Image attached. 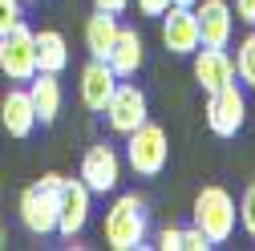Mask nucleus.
<instances>
[{
  "instance_id": "nucleus-1",
  "label": "nucleus",
  "mask_w": 255,
  "mask_h": 251,
  "mask_svg": "<svg viewBox=\"0 0 255 251\" xmlns=\"http://www.w3.org/2000/svg\"><path fill=\"white\" fill-rule=\"evenodd\" d=\"M195 227L219 247L235 235V223H239V207H235V195L227 186H203L195 195Z\"/></svg>"
},
{
  "instance_id": "nucleus-2",
  "label": "nucleus",
  "mask_w": 255,
  "mask_h": 251,
  "mask_svg": "<svg viewBox=\"0 0 255 251\" xmlns=\"http://www.w3.org/2000/svg\"><path fill=\"white\" fill-rule=\"evenodd\" d=\"M150 223H146V203L138 195H118L106 211V243L114 251H138L146 247Z\"/></svg>"
},
{
  "instance_id": "nucleus-3",
  "label": "nucleus",
  "mask_w": 255,
  "mask_h": 251,
  "mask_svg": "<svg viewBox=\"0 0 255 251\" xmlns=\"http://www.w3.org/2000/svg\"><path fill=\"white\" fill-rule=\"evenodd\" d=\"M170 162V142L166 130L154 122H142L138 130L126 134V166H130L138 178H158Z\"/></svg>"
},
{
  "instance_id": "nucleus-4",
  "label": "nucleus",
  "mask_w": 255,
  "mask_h": 251,
  "mask_svg": "<svg viewBox=\"0 0 255 251\" xmlns=\"http://www.w3.org/2000/svg\"><path fill=\"white\" fill-rule=\"evenodd\" d=\"M57 186L61 174H41V182H33L20 195V223L28 235H53L57 231Z\"/></svg>"
},
{
  "instance_id": "nucleus-5",
  "label": "nucleus",
  "mask_w": 255,
  "mask_h": 251,
  "mask_svg": "<svg viewBox=\"0 0 255 251\" xmlns=\"http://www.w3.org/2000/svg\"><path fill=\"white\" fill-rule=\"evenodd\" d=\"M0 73L8 81H33L37 73V33L24 20L0 37Z\"/></svg>"
},
{
  "instance_id": "nucleus-6",
  "label": "nucleus",
  "mask_w": 255,
  "mask_h": 251,
  "mask_svg": "<svg viewBox=\"0 0 255 251\" xmlns=\"http://www.w3.org/2000/svg\"><path fill=\"white\" fill-rule=\"evenodd\" d=\"M106 126L114 134H130V130H138L142 122H150V102H146V93L126 77V81H118L114 85V93H110V102H106Z\"/></svg>"
},
{
  "instance_id": "nucleus-7",
  "label": "nucleus",
  "mask_w": 255,
  "mask_h": 251,
  "mask_svg": "<svg viewBox=\"0 0 255 251\" xmlns=\"http://www.w3.org/2000/svg\"><path fill=\"white\" fill-rule=\"evenodd\" d=\"M207 130L219 134V138H235L243 130V122H247V98H243V89L231 81V85H223L215 93H207Z\"/></svg>"
},
{
  "instance_id": "nucleus-8",
  "label": "nucleus",
  "mask_w": 255,
  "mask_h": 251,
  "mask_svg": "<svg viewBox=\"0 0 255 251\" xmlns=\"http://www.w3.org/2000/svg\"><path fill=\"white\" fill-rule=\"evenodd\" d=\"M89 203H93L89 186L81 178H65V174H61V186H57V231L65 239H73V235L85 231L89 211H93Z\"/></svg>"
},
{
  "instance_id": "nucleus-9",
  "label": "nucleus",
  "mask_w": 255,
  "mask_h": 251,
  "mask_svg": "<svg viewBox=\"0 0 255 251\" xmlns=\"http://www.w3.org/2000/svg\"><path fill=\"white\" fill-rule=\"evenodd\" d=\"M77 178L89 186L93 195H114L118 182H122V154H118L114 146H106V142L89 146V150L81 154V170H77Z\"/></svg>"
},
{
  "instance_id": "nucleus-10",
  "label": "nucleus",
  "mask_w": 255,
  "mask_h": 251,
  "mask_svg": "<svg viewBox=\"0 0 255 251\" xmlns=\"http://www.w3.org/2000/svg\"><path fill=\"white\" fill-rule=\"evenodd\" d=\"M195 20H199V41L211 49H227L235 33V8L227 0H195Z\"/></svg>"
},
{
  "instance_id": "nucleus-11",
  "label": "nucleus",
  "mask_w": 255,
  "mask_h": 251,
  "mask_svg": "<svg viewBox=\"0 0 255 251\" xmlns=\"http://www.w3.org/2000/svg\"><path fill=\"white\" fill-rule=\"evenodd\" d=\"M190 73H195L199 89L203 93H215L223 85L235 81V61L227 49H211V45H199L195 53H190Z\"/></svg>"
},
{
  "instance_id": "nucleus-12",
  "label": "nucleus",
  "mask_w": 255,
  "mask_h": 251,
  "mask_svg": "<svg viewBox=\"0 0 255 251\" xmlns=\"http://www.w3.org/2000/svg\"><path fill=\"white\" fill-rule=\"evenodd\" d=\"M162 45L166 53L174 57H190L203 41H199V20H195V8L186 4H170L162 12Z\"/></svg>"
},
{
  "instance_id": "nucleus-13",
  "label": "nucleus",
  "mask_w": 255,
  "mask_h": 251,
  "mask_svg": "<svg viewBox=\"0 0 255 251\" xmlns=\"http://www.w3.org/2000/svg\"><path fill=\"white\" fill-rule=\"evenodd\" d=\"M114 85H118V73L110 69V61H102V57H89V65L81 69V106L89 110V114H102L106 110V102H110V93H114Z\"/></svg>"
},
{
  "instance_id": "nucleus-14",
  "label": "nucleus",
  "mask_w": 255,
  "mask_h": 251,
  "mask_svg": "<svg viewBox=\"0 0 255 251\" xmlns=\"http://www.w3.org/2000/svg\"><path fill=\"white\" fill-rule=\"evenodd\" d=\"M110 69L118 73V81H126V77H138V69H142V61H146V45H142V37H138V28H130V24H122L118 28V37H114V49H110Z\"/></svg>"
},
{
  "instance_id": "nucleus-15",
  "label": "nucleus",
  "mask_w": 255,
  "mask_h": 251,
  "mask_svg": "<svg viewBox=\"0 0 255 251\" xmlns=\"http://www.w3.org/2000/svg\"><path fill=\"white\" fill-rule=\"evenodd\" d=\"M0 122H4L8 138H28L37 130V114H33V98H28V85H16L4 93L0 102Z\"/></svg>"
},
{
  "instance_id": "nucleus-16",
  "label": "nucleus",
  "mask_w": 255,
  "mask_h": 251,
  "mask_svg": "<svg viewBox=\"0 0 255 251\" xmlns=\"http://www.w3.org/2000/svg\"><path fill=\"white\" fill-rule=\"evenodd\" d=\"M28 98H33V114L41 126H53L61 106H65V93H61V81L57 73H33V81H28Z\"/></svg>"
},
{
  "instance_id": "nucleus-17",
  "label": "nucleus",
  "mask_w": 255,
  "mask_h": 251,
  "mask_svg": "<svg viewBox=\"0 0 255 251\" xmlns=\"http://www.w3.org/2000/svg\"><path fill=\"white\" fill-rule=\"evenodd\" d=\"M118 12H106V8H93V16L85 20V49H89V57H110V49H114V37H118Z\"/></svg>"
},
{
  "instance_id": "nucleus-18",
  "label": "nucleus",
  "mask_w": 255,
  "mask_h": 251,
  "mask_svg": "<svg viewBox=\"0 0 255 251\" xmlns=\"http://www.w3.org/2000/svg\"><path fill=\"white\" fill-rule=\"evenodd\" d=\"M69 65V41L61 28H41L37 33V69L41 73H61Z\"/></svg>"
},
{
  "instance_id": "nucleus-19",
  "label": "nucleus",
  "mask_w": 255,
  "mask_h": 251,
  "mask_svg": "<svg viewBox=\"0 0 255 251\" xmlns=\"http://www.w3.org/2000/svg\"><path fill=\"white\" fill-rule=\"evenodd\" d=\"M235 77L255 89V33H247L239 45H235Z\"/></svg>"
},
{
  "instance_id": "nucleus-20",
  "label": "nucleus",
  "mask_w": 255,
  "mask_h": 251,
  "mask_svg": "<svg viewBox=\"0 0 255 251\" xmlns=\"http://www.w3.org/2000/svg\"><path fill=\"white\" fill-rule=\"evenodd\" d=\"M239 227L247 231V239H255V182L243 191V199H239Z\"/></svg>"
},
{
  "instance_id": "nucleus-21",
  "label": "nucleus",
  "mask_w": 255,
  "mask_h": 251,
  "mask_svg": "<svg viewBox=\"0 0 255 251\" xmlns=\"http://www.w3.org/2000/svg\"><path fill=\"white\" fill-rule=\"evenodd\" d=\"M20 4L24 0H0V37H4L12 24H20Z\"/></svg>"
},
{
  "instance_id": "nucleus-22",
  "label": "nucleus",
  "mask_w": 255,
  "mask_h": 251,
  "mask_svg": "<svg viewBox=\"0 0 255 251\" xmlns=\"http://www.w3.org/2000/svg\"><path fill=\"white\" fill-rule=\"evenodd\" d=\"M215 243L199 231V227H182V251H211Z\"/></svg>"
},
{
  "instance_id": "nucleus-23",
  "label": "nucleus",
  "mask_w": 255,
  "mask_h": 251,
  "mask_svg": "<svg viewBox=\"0 0 255 251\" xmlns=\"http://www.w3.org/2000/svg\"><path fill=\"white\" fill-rule=\"evenodd\" d=\"M158 247L162 251H182V227H162L158 231Z\"/></svg>"
},
{
  "instance_id": "nucleus-24",
  "label": "nucleus",
  "mask_w": 255,
  "mask_h": 251,
  "mask_svg": "<svg viewBox=\"0 0 255 251\" xmlns=\"http://www.w3.org/2000/svg\"><path fill=\"white\" fill-rule=\"evenodd\" d=\"M170 8V0H138V12L142 16H162Z\"/></svg>"
},
{
  "instance_id": "nucleus-25",
  "label": "nucleus",
  "mask_w": 255,
  "mask_h": 251,
  "mask_svg": "<svg viewBox=\"0 0 255 251\" xmlns=\"http://www.w3.org/2000/svg\"><path fill=\"white\" fill-rule=\"evenodd\" d=\"M235 16L255 28V0H235Z\"/></svg>"
},
{
  "instance_id": "nucleus-26",
  "label": "nucleus",
  "mask_w": 255,
  "mask_h": 251,
  "mask_svg": "<svg viewBox=\"0 0 255 251\" xmlns=\"http://www.w3.org/2000/svg\"><path fill=\"white\" fill-rule=\"evenodd\" d=\"M93 8H106V12H126L130 0H93Z\"/></svg>"
},
{
  "instance_id": "nucleus-27",
  "label": "nucleus",
  "mask_w": 255,
  "mask_h": 251,
  "mask_svg": "<svg viewBox=\"0 0 255 251\" xmlns=\"http://www.w3.org/2000/svg\"><path fill=\"white\" fill-rule=\"evenodd\" d=\"M170 4H186V8H195V0H170Z\"/></svg>"
},
{
  "instance_id": "nucleus-28",
  "label": "nucleus",
  "mask_w": 255,
  "mask_h": 251,
  "mask_svg": "<svg viewBox=\"0 0 255 251\" xmlns=\"http://www.w3.org/2000/svg\"><path fill=\"white\" fill-rule=\"evenodd\" d=\"M0 247H4V227H0Z\"/></svg>"
}]
</instances>
